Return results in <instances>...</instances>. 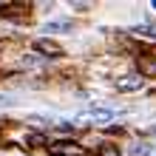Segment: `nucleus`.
<instances>
[{
	"mask_svg": "<svg viewBox=\"0 0 156 156\" xmlns=\"http://www.w3.org/2000/svg\"><path fill=\"white\" fill-rule=\"evenodd\" d=\"M48 151H51L54 156H85V148L77 145V142H71V139H57V142H51Z\"/></svg>",
	"mask_w": 156,
	"mask_h": 156,
	"instance_id": "obj_1",
	"label": "nucleus"
},
{
	"mask_svg": "<svg viewBox=\"0 0 156 156\" xmlns=\"http://www.w3.org/2000/svg\"><path fill=\"white\" fill-rule=\"evenodd\" d=\"M34 48H37L40 54H45V57H60V54H62V48H60L57 43H51V40H45V37L34 40Z\"/></svg>",
	"mask_w": 156,
	"mask_h": 156,
	"instance_id": "obj_2",
	"label": "nucleus"
},
{
	"mask_svg": "<svg viewBox=\"0 0 156 156\" xmlns=\"http://www.w3.org/2000/svg\"><path fill=\"white\" fill-rule=\"evenodd\" d=\"M145 85V80L139 74H131V77H122V80H116V88L119 91H139Z\"/></svg>",
	"mask_w": 156,
	"mask_h": 156,
	"instance_id": "obj_3",
	"label": "nucleus"
},
{
	"mask_svg": "<svg viewBox=\"0 0 156 156\" xmlns=\"http://www.w3.org/2000/svg\"><path fill=\"white\" fill-rule=\"evenodd\" d=\"M139 71L156 77V57H153V54H142V57H139Z\"/></svg>",
	"mask_w": 156,
	"mask_h": 156,
	"instance_id": "obj_4",
	"label": "nucleus"
},
{
	"mask_svg": "<svg viewBox=\"0 0 156 156\" xmlns=\"http://www.w3.org/2000/svg\"><path fill=\"white\" fill-rule=\"evenodd\" d=\"M131 34H136V37H142V40H153V43H156V26H139V29H131Z\"/></svg>",
	"mask_w": 156,
	"mask_h": 156,
	"instance_id": "obj_5",
	"label": "nucleus"
},
{
	"mask_svg": "<svg viewBox=\"0 0 156 156\" xmlns=\"http://www.w3.org/2000/svg\"><path fill=\"white\" fill-rule=\"evenodd\" d=\"M91 116H94V119H99V122H105V119H111L114 114L108 111V108H99V105H94V108H91Z\"/></svg>",
	"mask_w": 156,
	"mask_h": 156,
	"instance_id": "obj_6",
	"label": "nucleus"
},
{
	"mask_svg": "<svg viewBox=\"0 0 156 156\" xmlns=\"http://www.w3.org/2000/svg\"><path fill=\"white\" fill-rule=\"evenodd\" d=\"M66 29H71L68 20H60V23H48V26H45V31H66Z\"/></svg>",
	"mask_w": 156,
	"mask_h": 156,
	"instance_id": "obj_7",
	"label": "nucleus"
},
{
	"mask_svg": "<svg viewBox=\"0 0 156 156\" xmlns=\"http://www.w3.org/2000/svg\"><path fill=\"white\" fill-rule=\"evenodd\" d=\"M29 145H45V136L43 133H31L29 136Z\"/></svg>",
	"mask_w": 156,
	"mask_h": 156,
	"instance_id": "obj_8",
	"label": "nucleus"
},
{
	"mask_svg": "<svg viewBox=\"0 0 156 156\" xmlns=\"http://www.w3.org/2000/svg\"><path fill=\"white\" fill-rule=\"evenodd\" d=\"M99 156H119V153H116V148H102Z\"/></svg>",
	"mask_w": 156,
	"mask_h": 156,
	"instance_id": "obj_9",
	"label": "nucleus"
},
{
	"mask_svg": "<svg viewBox=\"0 0 156 156\" xmlns=\"http://www.w3.org/2000/svg\"><path fill=\"white\" fill-rule=\"evenodd\" d=\"M151 6H153V9H156V0H153V3H151Z\"/></svg>",
	"mask_w": 156,
	"mask_h": 156,
	"instance_id": "obj_10",
	"label": "nucleus"
}]
</instances>
